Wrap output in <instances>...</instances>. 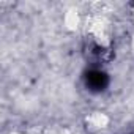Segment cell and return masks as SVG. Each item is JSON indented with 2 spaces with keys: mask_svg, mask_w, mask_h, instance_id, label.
I'll list each match as a JSON object with an SVG mask.
<instances>
[{
  "mask_svg": "<svg viewBox=\"0 0 134 134\" xmlns=\"http://www.w3.org/2000/svg\"><path fill=\"white\" fill-rule=\"evenodd\" d=\"M84 81H85V85L90 92H103L106 90V87L109 85V77L104 71H99V70H90L85 73L84 76Z\"/></svg>",
  "mask_w": 134,
  "mask_h": 134,
  "instance_id": "1",
  "label": "cell"
}]
</instances>
